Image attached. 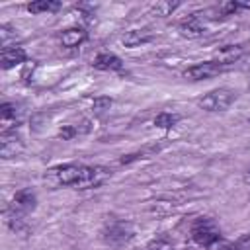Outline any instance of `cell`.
<instances>
[{"label":"cell","mask_w":250,"mask_h":250,"mask_svg":"<svg viewBox=\"0 0 250 250\" xmlns=\"http://www.w3.org/2000/svg\"><path fill=\"white\" fill-rule=\"evenodd\" d=\"M102 236L111 246H123L135 236V227L129 221H107L104 225Z\"/></svg>","instance_id":"obj_1"},{"label":"cell","mask_w":250,"mask_h":250,"mask_svg":"<svg viewBox=\"0 0 250 250\" xmlns=\"http://www.w3.org/2000/svg\"><path fill=\"white\" fill-rule=\"evenodd\" d=\"M234 100H236V92L232 88H217L205 94L197 104L201 109L215 113V111H225Z\"/></svg>","instance_id":"obj_2"},{"label":"cell","mask_w":250,"mask_h":250,"mask_svg":"<svg viewBox=\"0 0 250 250\" xmlns=\"http://www.w3.org/2000/svg\"><path fill=\"white\" fill-rule=\"evenodd\" d=\"M219 236H221L219 227H217V223H215L213 219H209V217L197 219V221L193 223V227H191V238H193V242L199 244V246H209V244H211L215 238H219Z\"/></svg>","instance_id":"obj_3"},{"label":"cell","mask_w":250,"mask_h":250,"mask_svg":"<svg viewBox=\"0 0 250 250\" xmlns=\"http://www.w3.org/2000/svg\"><path fill=\"white\" fill-rule=\"evenodd\" d=\"M227 68H230V66L221 64V62H217V61H207V62H199V64L189 66L188 70H184V78H188V80H191V82H199V80L213 78V76L225 72Z\"/></svg>","instance_id":"obj_4"},{"label":"cell","mask_w":250,"mask_h":250,"mask_svg":"<svg viewBox=\"0 0 250 250\" xmlns=\"http://www.w3.org/2000/svg\"><path fill=\"white\" fill-rule=\"evenodd\" d=\"M55 178L59 184L62 186H74L78 188L86 176V166L84 164H64V166H59L53 170Z\"/></svg>","instance_id":"obj_5"},{"label":"cell","mask_w":250,"mask_h":250,"mask_svg":"<svg viewBox=\"0 0 250 250\" xmlns=\"http://www.w3.org/2000/svg\"><path fill=\"white\" fill-rule=\"evenodd\" d=\"M23 148V139L16 129H6L0 135V156L2 158H14Z\"/></svg>","instance_id":"obj_6"},{"label":"cell","mask_w":250,"mask_h":250,"mask_svg":"<svg viewBox=\"0 0 250 250\" xmlns=\"http://www.w3.org/2000/svg\"><path fill=\"white\" fill-rule=\"evenodd\" d=\"M25 61H27V53H25L21 47H18V45L2 49V55H0V64H2V68H4V70L12 68V66H18V64L25 62Z\"/></svg>","instance_id":"obj_7"},{"label":"cell","mask_w":250,"mask_h":250,"mask_svg":"<svg viewBox=\"0 0 250 250\" xmlns=\"http://www.w3.org/2000/svg\"><path fill=\"white\" fill-rule=\"evenodd\" d=\"M35 205H37V197H35V193H33L29 188L16 191L12 207H16V209L21 211V213H29V211L35 209Z\"/></svg>","instance_id":"obj_8"},{"label":"cell","mask_w":250,"mask_h":250,"mask_svg":"<svg viewBox=\"0 0 250 250\" xmlns=\"http://www.w3.org/2000/svg\"><path fill=\"white\" fill-rule=\"evenodd\" d=\"M86 37H88V33L82 27H68V29H62L59 33V39H61L62 47H68V49L78 47L80 43L86 41Z\"/></svg>","instance_id":"obj_9"},{"label":"cell","mask_w":250,"mask_h":250,"mask_svg":"<svg viewBox=\"0 0 250 250\" xmlns=\"http://www.w3.org/2000/svg\"><path fill=\"white\" fill-rule=\"evenodd\" d=\"M4 221L10 227V230L14 232H25L27 230V221H25V213L18 211L16 207H8L4 211Z\"/></svg>","instance_id":"obj_10"},{"label":"cell","mask_w":250,"mask_h":250,"mask_svg":"<svg viewBox=\"0 0 250 250\" xmlns=\"http://www.w3.org/2000/svg\"><path fill=\"white\" fill-rule=\"evenodd\" d=\"M205 33V25L199 21L197 16H191L188 20H184L180 23V35L182 37H188V39H197Z\"/></svg>","instance_id":"obj_11"},{"label":"cell","mask_w":250,"mask_h":250,"mask_svg":"<svg viewBox=\"0 0 250 250\" xmlns=\"http://www.w3.org/2000/svg\"><path fill=\"white\" fill-rule=\"evenodd\" d=\"M244 55V47L242 45H225L217 51V62L232 66L240 57Z\"/></svg>","instance_id":"obj_12"},{"label":"cell","mask_w":250,"mask_h":250,"mask_svg":"<svg viewBox=\"0 0 250 250\" xmlns=\"http://www.w3.org/2000/svg\"><path fill=\"white\" fill-rule=\"evenodd\" d=\"M20 113H21V109H20L16 104L4 102V104L0 105V117H2V123H4V129H2V131H6V129H16V123H18V119H20Z\"/></svg>","instance_id":"obj_13"},{"label":"cell","mask_w":250,"mask_h":250,"mask_svg":"<svg viewBox=\"0 0 250 250\" xmlns=\"http://www.w3.org/2000/svg\"><path fill=\"white\" fill-rule=\"evenodd\" d=\"M92 64H94L96 68H100V70H121V68H123L121 59H119L117 55H113V53H100V55L94 59Z\"/></svg>","instance_id":"obj_14"},{"label":"cell","mask_w":250,"mask_h":250,"mask_svg":"<svg viewBox=\"0 0 250 250\" xmlns=\"http://www.w3.org/2000/svg\"><path fill=\"white\" fill-rule=\"evenodd\" d=\"M150 39H152V35H150L148 29H131L121 37V43L125 47H139V45H143Z\"/></svg>","instance_id":"obj_15"},{"label":"cell","mask_w":250,"mask_h":250,"mask_svg":"<svg viewBox=\"0 0 250 250\" xmlns=\"http://www.w3.org/2000/svg\"><path fill=\"white\" fill-rule=\"evenodd\" d=\"M61 8V2L57 0H35L27 4V10L31 14H43V12H57Z\"/></svg>","instance_id":"obj_16"},{"label":"cell","mask_w":250,"mask_h":250,"mask_svg":"<svg viewBox=\"0 0 250 250\" xmlns=\"http://www.w3.org/2000/svg\"><path fill=\"white\" fill-rule=\"evenodd\" d=\"M178 6H180V2L160 0V2H156V4L150 6V14H152V16H158V18H164V16H170Z\"/></svg>","instance_id":"obj_17"},{"label":"cell","mask_w":250,"mask_h":250,"mask_svg":"<svg viewBox=\"0 0 250 250\" xmlns=\"http://www.w3.org/2000/svg\"><path fill=\"white\" fill-rule=\"evenodd\" d=\"M16 39H18L16 29H14L12 25H8V23H2V25H0V43H2V49H6V47H14L12 41L16 43Z\"/></svg>","instance_id":"obj_18"},{"label":"cell","mask_w":250,"mask_h":250,"mask_svg":"<svg viewBox=\"0 0 250 250\" xmlns=\"http://www.w3.org/2000/svg\"><path fill=\"white\" fill-rule=\"evenodd\" d=\"M178 121H180V115H176V113H168V111L158 113V115L154 117V125L160 127V129H172Z\"/></svg>","instance_id":"obj_19"},{"label":"cell","mask_w":250,"mask_h":250,"mask_svg":"<svg viewBox=\"0 0 250 250\" xmlns=\"http://www.w3.org/2000/svg\"><path fill=\"white\" fill-rule=\"evenodd\" d=\"M225 250H250V234H242L238 240L229 242Z\"/></svg>","instance_id":"obj_20"},{"label":"cell","mask_w":250,"mask_h":250,"mask_svg":"<svg viewBox=\"0 0 250 250\" xmlns=\"http://www.w3.org/2000/svg\"><path fill=\"white\" fill-rule=\"evenodd\" d=\"M145 250H174V246H172V242H168L166 238H154V240H150V242L146 244Z\"/></svg>","instance_id":"obj_21"},{"label":"cell","mask_w":250,"mask_h":250,"mask_svg":"<svg viewBox=\"0 0 250 250\" xmlns=\"http://www.w3.org/2000/svg\"><path fill=\"white\" fill-rule=\"evenodd\" d=\"M111 107V100L109 98H96L94 100V104H92V109H94V113H105L107 109Z\"/></svg>","instance_id":"obj_22"},{"label":"cell","mask_w":250,"mask_h":250,"mask_svg":"<svg viewBox=\"0 0 250 250\" xmlns=\"http://www.w3.org/2000/svg\"><path fill=\"white\" fill-rule=\"evenodd\" d=\"M76 135H78V129L72 127V125H64V127L59 131V137H61L62 141H68V139H72V137H76Z\"/></svg>","instance_id":"obj_23"},{"label":"cell","mask_w":250,"mask_h":250,"mask_svg":"<svg viewBox=\"0 0 250 250\" xmlns=\"http://www.w3.org/2000/svg\"><path fill=\"white\" fill-rule=\"evenodd\" d=\"M227 244H229V242H227L223 236H219V238H215V240H213L209 246H205V248H207V250H225Z\"/></svg>","instance_id":"obj_24"},{"label":"cell","mask_w":250,"mask_h":250,"mask_svg":"<svg viewBox=\"0 0 250 250\" xmlns=\"http://www.w3.org/2000/svg\"><path fill=\"white\" fill-rule=\"evenodd\" d=\"M248 88H250V84H248Z\"/></svg>","instance_id":"obj_25"}]
</instances>
